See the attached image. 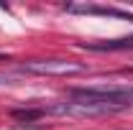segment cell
<instances>
[{"label":"cell","mask_w":133,"mask_h":130,"mask_svg":"<svg viewBox=\"0 0 133 130\" xmlns=\"http://www.w3.org/2000/svg\"><path fill=\"white\" fill-rule=\"evenodd\" d=\"M10 115H13L16 120H38V117L44 115V110H38V107H36V110H13Z\"/></svg>","instance_id":"7a4b0ae2"},{"label":"cell","mask_w":133,"mask_h":130,"mask_svg":"<svg viewBox=\"0 0 133 130\" xmlns=\"http://www.w3.org/2000/svg\"><path fill=\"white\" fill-rule=\"evenodd\" d=\"M23 69L33 74H77V71H84V64L69 61V59H38V61H26Z\"/></svg>","instance_id":"6da1fadb"}]
</instances>
